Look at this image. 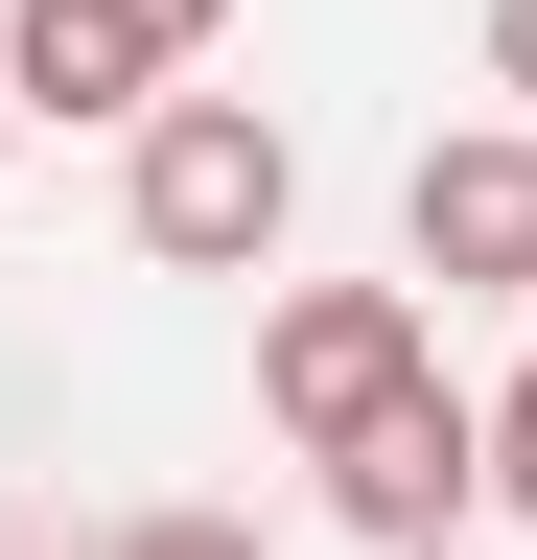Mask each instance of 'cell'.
I'll return each mask as SVG.
<instances>
[{"mask_svg":"<svg viewBox=\"0 0 537 560\" xmlns=\"http://www.w3.org/2000/svg\"><path fill=\"white\" fill-rule=\"evenodd\" d=\"M281 210H304V140L257 117V94H164L141 164H117V234H141L164 280H257V257H281Z\"/></svg>","mask_w":537,"mask_h":560,"instance_id":"cell-1","label":"cell"},{"mask_svg":"<svg viewBox=\"0 0 537 560\" xmlns=\"http://www.w3.org/2000/svg\"><path fill=\"white\" fill-rule=\"evenodd\" d=\"M421 374H444V350H421V280H281V304H257V420H281L304 467L351 444V420H397Z\"/></svg>","mask_w":537,"mask_h":560,"instance_id":"cell-2","label":"cell"},{"mask_svg":"<svg viewBox=\"0 0 537 560\" xmlns=\"http://www.w3.org/2000/svg\"><path fill=\"white\" fill-rule=\"evenodd\" d=\"M211 24L234 0H24V24H0V94L24 117H164V70Z\"/></svg>","mask_w":537,"mask_h":560,"instance_id":"cell-3","label":"cell"},{"mask_svg":"<svg viewBox=\"0 0 537 560\" xmlns=\"http://www.w3.org/2000/svg\"><path fill=\"white\" fill-rule=\"evenodd\" d=\"M327 514H351L374 560H444L467 514H491V420H467V397L421 374L397 420H351V444H327Z\"/></svg>","mask_w":537,"mask_h":560,"instance_id":"cell-4","label":"cell"},{"mask_svg":"<svg viewBox=\"0 0 537 560\" xmlns=\"http://www.w3.org/2000/svg\"><path fill=\"white\" fill-rule=\"evenodd\" d=\"M397 257H421V280H467V304H537V117L421 140V187H397Z\"/></svg>","mask_w":537,"mask_h":560,"instance_id":"cell-5","label":"cell"},{"mask_svg":"<svg viewBox=\"0 0 537 560\" xmlns=\"http://www.w3.org/2000/svg\"><path fill=\"white\" fill-rule=\"evenodd\" d=\"M117 560H281L257 514H117Z\"/></svg>","mask_w":537,"mask_h":560,"instance_id":"cell-6","label":"cell"},{"mask_svg":"<svg viewBox=\"0 0 537 560\" xmlns=\"http://www.w3.org/2000/svg\"><path fill=\"white\" fill-rule=\"evenodd\" d=\"M491 514H537V374L491 397Z\"/></svg>","mask_w":537,"mask_h":560,"instance_id":"cell-7","label":"cell"},{"mask_svg":"<svg viewBox=\"0 0 537 560\" xmlns=\"http://www.w3.org/2000/svg\"><path fill=\"white\" fill-rule=\"evenodd\" d=\"M491 94H537V0H491Z\"/></svg>","mask_w":537,"mask_h":560,"instance_id":"cell-8","label":"cell"},{"mask_svg":"<svg viewBox=\"0 0 537 560\" xmlns=\"http://www.w3.org/2000/svg\"><path fill=\"white\" fill-rule=\"evenodd\" d=\"M0 117H24V94H0Z\"/></svg>","mask_w":537,"mask_h":560,"instance_id":"cell-9","label":"cell"}]
</instances>
